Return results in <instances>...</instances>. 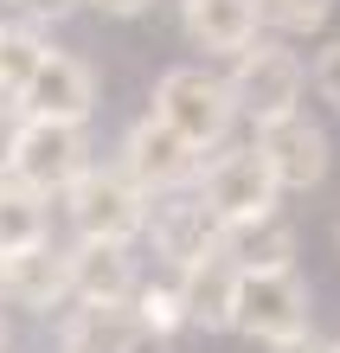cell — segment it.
Wrapping results in <instances>:
<instances>
[{"label":"cell","instance_id":"cell-1","mask_svg":"<svg viewBox=\"0 0 340 353\" xmlns=\"http://www.w3.org/2000/svg\"><path fill=\"white\" fill-rule=\"evenodd\" d=\"M154 116L174 122L193 148H212V141H225V129L238 122V97L206 65H180V71H167L154 84Z\"/></svg>","mask_w":340,"mask_h":353},{"label":"cell","instance_id":"cell-2","mask_svg":"<svg viewBox=\"0 0 340 353\" xmlns=\"http://www.w3.org/2000/svg\"><path fill=\"white\" fill-rule=\"evenodd\" d=\"M65 212L77 225V238H116V244H129L135 232H148V193L122 168H83L65 186Z\"/></svg>","mask_w":340,"mask_h":353},{"label":"cell","instance_id":"cell-3","mask_svg":"<svg viewBox=\"0 0 340 353\" xmlns=\"http://www.w3.org/2000/svg\"><path fill=\"white\" fill-rule=\"evenodd\" d=\"M231 327L250 341H289V334H302L308 327V283L295 276V270H244L238 276V308H231Z\"/></svg>","mask_w":340,"mask_h":353},{"label":"cell","instance_id":"cell-4","mask_svg":"<svg viewBox=\"0 0 340 353\" xmlns=\"http://www.w3.org/2000/svg\"><path fill=\"white\" fill-rule=\"evenodd\" d=\"M231 97H238V110L250 122H270V116H289L295 103H302V58H295L289 46H276V39H250V46L238 52V71L225 77Z\"/></svg>","mask_w":340,"mask_h":353},{"label":"cell","instance_id":"cell-5","mask_svg":"<svg viewBox=\"0 0 340 353\" xmlns=\"http://www.w3.org/2000/svg\"><path fill=\"white\" fill-rule=\"evenodd\" d=\"M83 154H90V148H83V122H46V116H26V122H19V135H13L7 174L26 180V186H39V193H65V186H71L83 168H90Z\"/></svg>","mask_w":340,"mask_h":353},{"label":"cell","instance_id":"cell-6","mask_svg":"<svg viewBox=\"0 0 340 353\" xmlns=\"http://www.w3.org/2000/svg\"><path fill=\"white\" fill-rule=\"evenodd\" d=\"M257 154L270 161V174H276V186H283V193H308V186H321L328 168H334L328 129H321V122H308L302 110L257 122Z\"/></svg>","mask_w":340,"mask_h":353},{"label":"cell","instance_id":"cell-7","mask_svg":"<svg viewBox=\"0 0 340 353\" xmlns=\"http://www.w3.org/2000/svg\"><path fill=\"white\" fill-rule=\"evenodd\" d=\"M199 193H206V205L219 212L225 225H250V219H270L276 212V174H270V161L257 154V141L250 148H231V154H219L206 168V180H199Z\"/></svg>","mask_w":340,"mask_h":353},{"label":"cell","instance_id":"cell-8","mask_svg":"<svg viewBox=\"0 0 340 353\" xmlns=\"http://www.w3.org/2000/svg\"><path fill=\"white\" fill-rule=\"evenodd\" d=\"M122 174H129L148 199H154V193H174V186H186V180L199 174V148L174 129V122L141 116L135 129L122 135Z\"/></svg>","mask_w":340,"mask_h":353},{"label":"cell","instance_id":"cell-9","mask_svg":"<svg viewBox=\"0 0 340 353\" xmlns=\"http://www.w3.org/2000/svg\"><path fill=\"white\" fill-rule=\"evenodd\" d=\"M148 232H154V251L174 263V270H186L193 257H206V251H219L225 244V219L206 205V193H161V205L148 212Z\"/></svg>","mask_w":340,"mask_h":353},{"label":"cell","instance_id":"cell-10","mask_svg":"<svg viewBox=\"0 0 340 353\" xmlns=\"http://www.w3.org/2000/svg\"><path fill=\"white\" fill-rule=\"evenodd\" d=\"M19 110H26V116H46V122H83V116L97 110V77L83 71L71 52H52L46 46L32 84L19 90Z\"/></svg>","mask_w":340,"mask_h":353},{"label":"cell","instance_id":"cell-11","mask_svg":"<svg viewBox=\"0 0 340 353\" xmlns=\"http://www.w3.org/2000/svg\"><path fill=\"white\" fill-rule=\"evenodd\" d=\"M0 296L19 302V308L52 315V308L71 296V251H52L46 238L26 244V251H7L0 257Z\"/></svg>","mask_w":340,"mask_h":353},{"label":"cell","instance_id":"cell-12","mask_svg":"<svg viewBox=\"0 0 340 353\" xmlns=\"http://www.w3.org/2000/svg\"><path fill=\"white\" fill-rule=\"evenodd\" d=\"M148 327L135 302H77L58 327V353H141Z\"/></svg>","mask_w":340,"mask_h":353},{"label":"cell","instance_id":"cell-13","mask_svg":"<svg viewBox=\"0 0 340 353\" xmlns=\"http://www.w3.org/2000/svg\"><path fill=\"white\" fill-rule=\"evenodd\" d=\"M238 276L244 270L231 263V251L219 244V251H206L180 270V296H186V321L206 327V334H219V327H231V308H238Z\"/></svg>","mask_w":340,"mask_h":353},{"label":"cell","instance_id":"cell-14","mask_svg":"<svg viewBox=\"0 0 340 353\" xmlns=\"http://www.w3.org/2000/svg\"><path fill=\"white\" fill-rule=\"evenodd\" d=\"M135 257L116 238H77L71 251V296L77 302H129L135 296Z\"/></svg>","mask_w":340,"mask_h":353},{"label":"cell","instance_id":"cell-15","mask_svg":"<svg viewBox=\"0 0 340 353\" xmlns=\"http://www.w3.org/2000/svg\"><path fill=\"white\" fill-rule=\"evenodd\" d=\"M180 26L199 52H231L238 58L257 39L263 13H257V0H180Z\"/></svg>","mask_w":340,"mask_h":353},{"label":"cell","instance_id":"cell-16","mask_svg":"<svg viewBox=\"0 0 340 353\" xmlns=\"http://www.w3.org/2000/svg\"><path fill=\"white\" fill-rule=\"evenodd\" d=\"M46 238V193L13 174H0V257L26 251V244Z\"/></svg>","mask_w":340,"mask_h":353},{"label":"cell","instance_id":"cell-17","mask_svg":"<svg viewBox=\"0 0 340 353\" xmlns=\"http://www.w3.org/2000/svg\"><path fill=\"white\" fill-rule=\"evenodd\" d=\"M225 251H231L238 270H283L295 257V238L270 212V219H250V225H225Z\"/></svg>","mask_w":340,"mask_h":353},{"label":"cell","instance_id":"cell-18","mask_svg":"<svg viewBox=\"0 0 340 353\" xmlns=\"http://www.w3.org/2000/svg\"><path fill=\"white\" fill-rule=\"evenodd\" d=\"M39 58H46V39H39L32 26H7L0 32V97H13L32 84V71H39Z\"/></svg>","mask_w":340,"mask_h":353},{"label":"cell","instance_id":"cell-19","mask_svg":"<svg viewBox=\"0 0 340 353\" xmlns=\"http://www.w3.org/2000/svg\"><path fill=\"white\" fill-rule=\"evenodd\" d=\"M129 302H135V315H141L148 334H180V327H193V321H186L180 283H148V289H135Z\"/></svg>","mask_w":340,"mask_h":353},{"label":"cell","instance_id":"cell-20","mask_svg":"<svg viewBox=\"0 0 340 353\" xmlns=\"http://www.w3.org/2000/svg\"><path fill=\"white\" fill-rule=\"evenodd\" d=\"M257 13L276 32H321L328 13H334V0H257Z\"/></svg>","mask_w":340,"mask_h":353},{"label":"cell","instance_id":"cell-21","mask_svg":"<svg viewBox=\"0 0 340 353\" xmlns=\"http://www.w3.org/2000/svg\"><path fill=\"white\" fill-rule=\"evenodd\" d=\"M314 90H321V103L328 110H340V39L314 58Z\"/></svg>","mask_w":340,"mask_h":353},{"label":"cell","instance_id":"cell-22","mask_svg":"<svg viewBox=\"0 0 340 353\" xmlns=\"http://www.w3.org/2000/svg\"><path fill=\"white\" fill-rule=\"evenodd\" d=\"M13 7L26 13V19H65L71 7H83V0H13Z\"/></svg>","mask_w":340,"mask_h":353},{"label":"cell","instance_id":"cell-23","mask_svg":"<svg viewBox=\"0 0 340 353\" xmlns=\"http://www.w3.org/2000/svg\"><path fill=\"white\" fill-rule=\"evenodd\" d=\"M270 353H334V341H321L314 327H302V334H289V341H276Z\"/></svg>","mask_w":340,"mask_h":353},{"label":"cell","instance_id":"cell-24","mask_svg":"<svg viewBox=\"0 0 340 353\" xmlns=\"http://www.w3.org/2000/svg\"><path fill=\"white\" fill-rule=\"evenodd\" d=\"M7 110H19V103H0V174H7V161H13V135H19V122H13Z\"/></svg>","mask_w":340,"mask_h":353},{"label":"cell","instance_id":"cell-25","mask_svg":"<svg viewBox=\"0 0 340 353\" xmlns=\"http://www.w3.org/2000/svg\"><path fill=\"white\" fill-rule=\"evenodd\" d=\"M83 7H97V13H116V19H135V13H148L154 0H83Z\"/></svg>","mask_w":340,"mask_h":353},{"label":"cell","instance_id":"cell-26","mask_svg":"<svg viewBox=\"0 0 340 353\" xmlns=\"http://www.w3.org/2000/svg\"><path fill=\"white\" fill-rule=\"evenodd\" d=\"M0 353H7V321H0Z\"/></svg>","mask_w":340,"mask_h":353},{"label":"cell","instance_id":"cell-27","mask_svg":"<svg viewBox=\"0 0 340 353\" xmlns=\"http://www.w3.org/2000/svg\"><path fill=\"white\" fill-rule=\"evenodd\" d=\"M334 353H340V341H334Z\"/></svg>","mask_w":340,"mask_h":353},{"label":"cell","instance_id":"cell-28","mask_svg":"<svg viewBox=\"0 0 340 353\" xmlns=\"http://www.w3.org/2000/svg\"><path fill=\"white\" fill-rule=\"evenodd\" d=\"M0 32H7V26H0Z\"/></svg>","mask_w":340,"mask_h":353},{"label":"cell","instance_id":"cell-29","mask_svg":"<svg viewBox=\"0 0 340 353\" xmlns=\"http://www.w3.org/2000/svg\"><path fill=\"white\" fill-rule=\"evenodd\" d=\"M334 238H340V232H334Z\"/></svg>","mask_w":340,"mask_h":353}]
</instances>
